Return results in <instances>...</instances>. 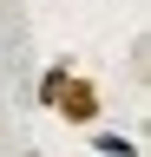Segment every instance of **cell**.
Masks as SVG:
<instances>
[{
	"instance_id": "cell-2",
	"label": "cell",
	"mask_w": 151,
	"mask_h": 157,
	"mask_svg": "<svg viewBox=\"0 0 151 157\" xmlns=\"http://www.w3.org/2000/svg\"><path fill=\"white\" fill-rule=\"evenodd\" d=\"M72 72H79V66H72V52H59V59H53V66L40 72V92H33V98H40V105L53 111V98H59V85H66Z\"/></svg>"
},
{
	"instance_id": "cell-3",
	"label": "cell",
	"mask_w": 151,
	"mask_h": 157,
	"mask_svg": "<svg viewBox=\"0 0 151 157\" xmlns=\"http://www.w3.org/2000/svg\"><path fill=\"white\" fill-rule=\"evenodd\" d=\"M85 137L99 157H138V137H125V131H85Z\"/></svg>"
},
{
	"instance_id": "cell-1",
	"label": "cell",
	"mask_w": 151,
	"mask_h": 157,
	"mask_svg": "<svg viewBox=\"0 0 151 157\" xmlns=\"http://www.w3.org/2000/svg\"><path fill=\"white\" fill-rule=\"evenodd\" d=\"M53 111H59L72 131H99V118H105V92H99V78L72 72L66 85H59V98H53Z\"/></svg>"
}]
</instances>
